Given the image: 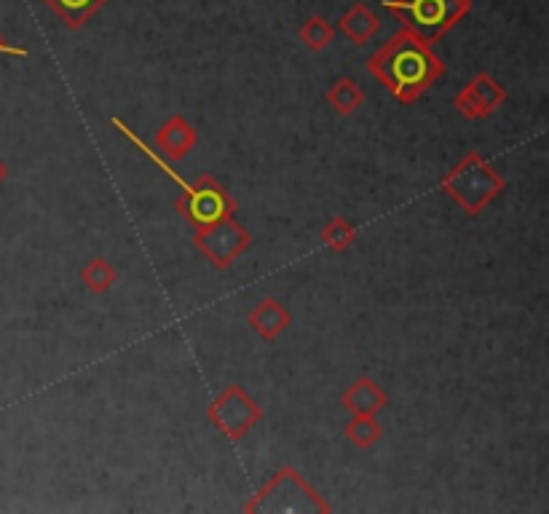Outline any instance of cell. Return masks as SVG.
<instances>
[{"mask_svg":"<svg viewBox=\"0 0 549 514\" xmlns=\"http://www.w3.org/2000/svg\"><path fill=\"white\" fill-rule=\"evenodd\" d=\"M110 124L116 126L118 132L124 134L126 140L132 142L134 148L140 150L142 156L150 158L153 164L159 166L161 172L172 180V183L183 191V196L177 199L175 209L180 212V217L183 220H188V223L193 225V228H199V225H207V223H215V220H220V217H228L236 212V201L231 199V193L225 191L223 185L217 183L215 177H207L201 175L196 183H188L180 172H177L175 166H169L164 158L156 153V150L150 148L148 142L140 140L137 134H134V129H129V126L121 121V118H110Z\"/></svg>","mask_w":549,"mask_h":514,"instance_id":"2","label":"cell"},{"mask_svg":"<svg viewBox=\"0 0 549 514\" xmlns=\"http://www.w3.org/2000/svg\"><path fill=\"white\" fill-rule=\"evenodd\" d=\"M247 322H250L252 330L258 332L263 340H276L287 327H290L292 316L279 300L263 298L258 306L252 308L250 316H247Z\"/></svg>","mask_w":549,"mask_h":514,"instance_id":"11","label":"cell"},{"mask_svg":"<svg viewBox=\"0 0 549 514\" xmlns=\"http://www.w3.org/2000/svg\"><path fill=\"white\" fill-rule=\"evenodd\" d=\"M70 30L84 27L108 0H43Z\"/></svg>","mask_w":549,"mask_h":514,"instance_id":"13","label":"cell"},{"mask_svg":"<svg viewBox=\"0 0 549 514\" xmlns=\"http://www.w3.org/2000/svg\"><path fill=\"white\" fill-rule=\"evenodd\" d=\"M244 512H333V506L319 496L295 469L284 466L255 493L252 501L244 504Z\"/></svg>","mask_w":549,"mask_h":514,"instance_id":"4","label":"cell"},{"mask_svg":"<svg viewBox=\"0 0 549 514\" xmlns=\"http://www.w3.org/2000/svg\"><path fill=\"white\" fill-rule=\"evenodd\" d=\"M0 54H9V57H30V51L22 49V46H11L0 38Z\"/></svg>","mask_w":549,"mask_h":514,"instance_id":"19","label":"cell"},{"mask_svg":"<svg viewBox=\"0 0 549 514\" xmlns=\"http://www.w3.org/2000/svg\"><path fill=\"white\" fill-rule=\"evenodd\" d=\"M381 423L375 421V415H351L346 423V440L359 450H370L375 442L381 440Z\"/></svg>","mask_w":549,"mask_h":514,"instance_id":"16","label":"cell"},{"mask_svg":"<svg viewBox=\"0 0 549 514\" xmlns=\"http://www.w3.org/2000/svg\"><path fill=\"white\" fill-rule=\"evenodd\" d=\"M81 282L94 292V295H105L113 290V284L118 282V271L113 268L110 260L105 257H92L84 268H81Z\"/></svg>","mask_w":549,"mask_h":514,"instance_id":"15","label":"cell"},{"mask_svg":"<svg viewBox=\"0 0 549 514\" xmlns=\"http://www.w3.org/2000/svg\"><path fill=\"white\" fill-rule=\"evenodd\" d=\"M6 177H9V169H6V164H3V161H0V183H3V180H6Z\"/></svg>","mask_w":549,"mask_h":514,"instance_id":"20","label":"cell"},{"mask_svg":"<svg viewBox=\"0 0 549 514\" xmlns=\"http://www.w3.org/2000/svg\"><path fill=\"white\" fill-rule=\"evenodd\" d=\"M362 102H365V89H362L354 78H349V75L338 78V81L327 89V105H330L338 116H351V113H357V110L362 108Z\"/></svg>","mask_w":549,"mask_h":514,"instance_id":"14","label":"cell"},{"mask_svg":"<svg viewBox=\"0 0 549 514\" xmlns=\"http://www.w3.org/2000/svg\"><path fill=\"white\" fill-rule=\"evenodd\" d=\"M504 102H507V89L491 73H477L456 94L453 105L466 121H483V118H491Z\"/></svg>","mask_w":549,"mask_h":514,"instance_id":"8","label":"cell"},{"mask_svg":"<svg viewBox=\"0 0 549 514\" xmlns=\"http://www.w3.org/2000/svg\"><path fill=\"white\" fill-rule=\"evenodd\" d=\"M341 33L349 38L351 43H357V46H365L375 38V33L381 30V22L375 17L373 11L367 9L365 3H351L349 9L343 11L341 22Z\"/></svg>","mask_w":549,"mask_h":514,"instance_id":"12","label":"cell"},{"mask_svg":"<svg viewBox=\"0 0 549 514\" xmlns=\"http://www.w3.org/2000/svg\"><path fill=\"white\" fill-rule=\"evenodd\" d=\"M193 244L215 268H228L239 255L252 247V233L233 215L220 217L215 223L199 225Z\"/></svg>","mask_w":549,"mask_h":514,"instance_id":"7","label":"cell"},{"mask_svg":"<svg viewBox=\"0 0 549 514\" xmlns=\"http://www.w3.org/2000/svg\"><path fill=\"white\" fill-rule=\"evenodd\" d=\"M367 73L383 83L394 100L413 105L445 73V62L434 54L426 38L410 27H400L367 59Z\"/></svg>","mask_w":549,"mask_h":514,"instance_id":"1","label":"cell"},{"mask_svg":"<svg viewBox=\"0 0 549 514\" xmlns=\"http://www.w3.org/2000/svg\"><path fill=\"white\" fill-rule=\"evenodd\" d=\"M298 38H300V43H303V46H306V49H311V51H325L327 46H330V43H333V38H335V27L330 25V22H327L325 17H311V19H306V22H303V25H300V30H298Z\"/></svg>","mask_w":549,"mask_h":514,"instance_id":"17","label":"cell"},{"mask_svg":"<svg viewBox=\"0 0 549 514\" xmlns=\"http://www.w3.org/2000/svg\"><path fill=\"white\" fill-rule=\"evenodd\" d=\"M440 188L466 215L477 217L488 204L496 201V196H501L507 183L491 161H485L477 150H469L448 175L442 177Z\"/></svg>","mask_w":549,"mask_h":514,"instance_id":"3","label":"cell"},{"mask_svg":"<svg viewBox=\"0 0 549 514\" xmlns=\"http://www.w3.org/2000/svg\"><path fill=\"white\" fill-rule=\"evenodd\" d=\"M383 9L429 43L448 35L472 11V0H383Z\"/></svg>","mask_w":549,"mask_h":514,"instance_id":"5","label":"cell"},{"mask_svg":"<svg viewBox=\"0 0 549 514\" xmlns=\"http://www.w3.org/2000/svg\"><path fill=\"white\" fill-rule=\"evenodd\" d=\"M196 142H199V132L180 113L169 116L159 129V134H156V148H159V153L172 158V161H180V158L188 156L196 148Z\"/></svg>","mask_w":549,"mask_h":514,"instance_id":"9","label":"cell"},{"mask_svg":"<svg viewBox=\"0 0 549 514\" xmlns=\"http://www.w3.org/2000/svg\"><path fill=\"white\" fill-rule=\"evenodd\" d=\"M319 239L327 249L333 252H346V249L357 241V228L346 220V217H333L327 220V225L319 231Z\"/></svg>","mask_w":549,"mask_h":514,"instance_id":"18","label":"cell"},{"mask_svg":"<svg viewBox=\"0 0 549 514\" xmlns=\"http://www.w3.org/2000/svg\"><path fill=\"white\" fill-rule=\"evenodd\" d=\"M341 405L349 410L351 415H378L381 410L389 407V394L373 381L370 375H362L351 383L349 389L343 391Z\"/></svg>","mask_w":549,"mask_h":514,"instance_id":"10","label":"cell"},{"mask_svg":"<svg viewBox=\"0 0 549 514\" xmlns=\"http://www.w3.org/2000/svg\"><path fill=\"white\" fill-rule=\"evenodd\" d=\"M207 418L225 440L239 442L258 426V421L263 418V407L239 383H231L228 389H223L212 399Z\"/></svg>","mask_w":549,"mask_h":514,"instance_id":"6","label":"cell"}]
</instances>
